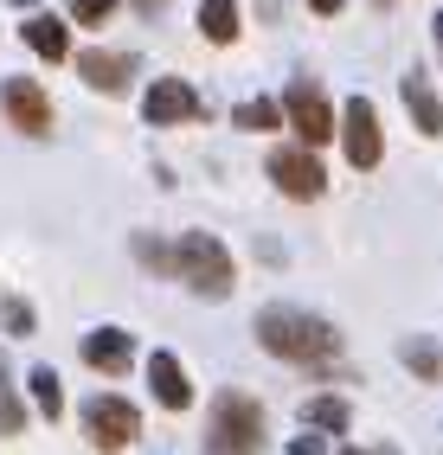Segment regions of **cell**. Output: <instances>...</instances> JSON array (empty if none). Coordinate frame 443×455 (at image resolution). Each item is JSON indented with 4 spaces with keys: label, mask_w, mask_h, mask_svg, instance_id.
<instances>
[{
    "label": "cell",
    "mask_w": 443,
    "mask_h": 455,
    "mask_svg": "<svg viewBox=\"0 0 443 455\" xmlns=\"http://www.w3.org/2000/svg\"><path fill=\"white\" fill-rule=\"evenodd\" d=\"M251 327H257V347L289 359V366H321V359H334V347H341V333L328 321L302 315V308H263Z\"/></svg>",
    "instance_id": "6da1fadb"
},
{
    "label": "cell",
    "mask_w": 443,
    "mask_h": 455,
    "mask_svg": "<svg viewBox=\"0 0 443 455\" xmlns=\"http://www.w3.org/2000/svg\"><path fill=\"white\" fill-rule=\"evenodd\" d=\"M263 449V411L245 391H219L205 417V455H257Z\"/></svg>",
    "instance_id": "7a4b0ae2"
},
{
    "label": "cell",
    "mask_w": 443,
    "mask_h": 455,
    "mask_svg": "<svg viewBox=\"0 0 443 455\" xmlns=\"http://www.w3.org/2000/svg\"><path fill=\"white\" fill-rule=\"evenodd\" d=\"M173 276H181L193 295H205V301H225L231 295V257H225L219 237L187 231L181 244H173Z\"/></svg>",
    "instance_id": "3957f363"
},
{
    "label": "cell",
    "mask_w": 443,
    "mask_h": 455,
    "mask_svg": "<svg viewBox=\"0 0 443 455\" xmlns=\"http://www.w3.org/2000/svg\"><path fill=\"white\" fill-rule=\"evenodd\" d=\"M135 430H141V411L129 398H116V391H97V398L84 404V436H91V449L123 455L135 443Z\"/></svg>",
    "instance_id": "277c9868"
},
{
    "label": "cell",
    "mask_w": 443,
    "mask_h": 455,
    "mask_svg": "<svg viewBox=\"0 0 443 455\" xmlns=\"http://www.w3.org/2000/svg\"><path fill=\"white\" fill-rule=\"evenodd\" d=\"M283 109H289V129L302 135L309 148H321V141H328V135L341 129L334 116H328V97H321V90H315L309 77H289V90H283Z\"/></svg>",
    "instance_id": "5b68a950"
},
{
    "label": "cell",
    "mask_w": 443,
    "mask_h": 455,
    "mask_svg": "<svg viewBox=\"0 0 443 455\" xmlns=\"http://www.w3.org/2000/svg\"><path fill=\"white\" fill-rule=\"evenodd\" d=\"M141 116L167 129V123H199L205 103H199V90L187 77H155V84H148V97H141Z\"/></svg>",
    "instance_id": "8992f818"
},
{
    "label": "cell",
    "mask_w": 443,
    "mask_h": 455,
    "mask_svg": "<svg viewBox=\"0 0 443 455\" xmlns=\"http://www.w3.org/2000/svg\"><path fill=\"white\" fill-rule=\"evenodd\" d=\"M341 141H347V161L360 167V173H373V167H379L386 141H379V116H373V103H366V97H353V103H347V116H341Z\"/></svg>",
    "instance_id": "52a82bcc"
},
{
    "label": "cell",
    "mask_w": 443,
    "mask_h": 455,
    "mask_svg": "<svg viewBox=\"0 0 443 455\" xmlns=\"http://www.w3.org/2000/svg\"><path fill=\"white\" fill-rule=\"evenodd\" d=\"M270 180L289 199H321V187H328V180H321V161L309 155V141L302 148H277V155H270Z\"/></svg>",
    "instance_id": "ba28073f"
},
{
    "label": "cell",
    "mask_w": 443,
    "mask_h": 455,
    "mask_svg": "<svg viewBox=\"0 0 443 455\" xmlns=\"http://www.w3.org/2000/svg\"><path fill=\"white\" fill-rule=\"evenodd\" d=\"M0 109H7L26 135H52V103H45V90L33 77H7L0 84Z\"/></svg>",
    "instance_id": "9c48e42d"
},
{
    "label": "cell",
    "mask_w": 443,
    "mask_h": 455,
    "mask_svg": "<svg viewBox=\"0 0 443 455\" xmlns=\"http://www.w3.org/2000/svg\"><path fill=\"white\" fill-rule=\"evenodd\" d=\"M399 97H405V109H411V123H418V135H443V103H437V90H431V77L424 71H405L399 77Z\"/></svg>",
    "instance_id": "30bf717a"
},
{
    "label": "cell",
    "mask_w": 443,
    "mask_h": 455,
    "mask_svg": "<svg viewBox=\"0 0 443 455\" xmlns=\"http://www.w3.org/2000/svg\"><path fill=\"white\" fill-rule=\"evenodd\" d=\"M77 71H84V84H91V90H109V97H116V90H129L135 58H129V52H84Z\"/></svg>",
    "instance_id": "8fae6325"
},
{
    "label": "cell",
    "mask_w": 443,
    "mask_h": 455,
    "mask_svg": "<svg viewBox=\"0 0 443 455\" xmlns=\"http://www.w3.org/2000/svg\"><path fill=\"white\" fill-rule=\"evenodd\" d=\"M84 359H91L97 372H129V359H135V347H129V333L123 327H97V333H84Z\"/></svg>",
    "instance_id": "7c38bea8"
},
{
    "label": "cell",
    "mask_w": 443,
    "mask_h": 455,
    "mask_svg": "<svg viewBox=\"0 0 443 455\" xmlns=\"http://www.w3.org/2000/svg\"><path fill=\"white\" fill-rule=\"evenodd\" d=\"M148 385H155L161 411H187V404H193V385H187V372H181V359H173V353H155V359H148Z\"/></svg>",
    "instance_id": "4fadbf2b"
},
{
    "label": "cell",
    "mask_w": 443,
    "mask_h": 455,
    "mask_svg": "<svg viewBox=\"0 0 443 455\" xmlns=\"http://www.w3.org/2000/svg\"><path fill=\"white\" fill-rule=\"evenodd\" d=\"M20 33H26V45H33L39 58H52V65L71 52V45H65V20H52V13H33V20L20 26Z\"/></svg>",
    "instance_id": "5bb4252c"
},
{
    "label": "cell",
    "mask_w": 443,
    "mask_h": 455,
    "mask_svg": "<svg viewBox=\"0 0 443 455\" xmlns=\"http://www.w3.org/2000/svg\"><path fill=\"white\" fill-rule=\"evenodd\" d=\"M199 33L213 45H231L238 39V0H199Z\"/></svg>",
    "instance_id": "9a60e30c"
},
{
    "label": "cell",
    "mask_w": 443,
    "mask_h": 455,
    "mask_svg": "<svg viewBox=\"0 0 443 455\" xmlns=\"http://www.w3.org/2000/svg\"><path fill=\"white\" fill-rule=\"evenodd\" d=\"M399 359H405V366L418 372V379H431V385L443 379V347H437V340H424V333H418V340H405V347H399Z\"/></svg>",
    "instance_id": "2e32d148"
},
{
    "label": "cell",
    "mask_w": 443,
    "mask_h": 455,
    "mask_svg": "<svg viewBox=\"0 0 443 455\" xmlns=\"http://www.w3.org/2000/svg\"><path fill=\"white\" fill-rule=\"evenodd\" d=\"M309 423H315V430H347V398H334V391H321V398H309V411H302Z\"/></svg>",
    "instance_id": "e0dca14e"
},
{
    "label": "cell",
    "mask_w": 443,
    "mask_h": 455,
    "mask_svg": "<svg viewBox=\"0 0 443 455\" xmlns=\"http://www.w3.org/2000/svg\"><path fill=\"white\" fill-rule=\"evenodd\" d=\"M289 109H277V103H263V97H251V103H238V129H251V135H270L277 123H283Z\"/></svg>",
    "instance_id": "ac0fdd59"
},
{
    "label": "cell",
    "mask_w": 443,
    "mask_h": 455,
    "mask_svg": "<svg viewBox=\"0 0 443 455\" xmlns=\"http://www.w3.org/2000/svg\"><path fill=\"white\" fill-rule=\"evenodd\" d=\"M33 404H39L45 417L65 411V391H58V372H52V366H33Z\"/></svg>",
    "instance_id": "d6986e66"
},
{
    "label": "cell",
    "mask_w": 443,
    "mask_h": 455,
    "mask_svg": "<svg viewBox=\"0 0 443 455\" xmlns=\"http://www.w3.org/2000/svg\"><path fill=\"white\" fill-rule=\"evenodd\" d=\"M135 257H141L148 269H167V276H173V244H161V237H148V231H135Z\"/></svg>",
    "instance_id": "ffe728a7"
},
{
    "label": "cell",
    "mask_w": 443,
    "mask_h": 455,
    "mask_svg": "<svg viewBox=\"0 0 443 455\" xmlns=\"http://www.w3.org/2000/svg\"><path fill=\"white\" fill-rule=\"evenodd\" d=\"M13 430H26V404L13 398V385H7V372H0V436H13Z\"/></svg>",
    "instance_id": "44dd1931"
},
{
    "label": "cell",
    "mask_w": 443,
    "mask_h": 455,
    "mask_svg": "<svg viewBox=\"0 0 443 455\" xmlns=\"http://www.w3.org/2000/svg\"><path fill=\"white\" fill-rule=\"evenodd\" d=\"M109 13H116V0H71V20L77 26H103Z\"/></svg>",
    "instance_id": "7402d4cb"
},
{
    "label": "cell",
    "mask_w": 443,
    "mask_h": 455,
    "mask_svg": "<svg viewBox=\"0 0 443 455\" xmlns=\"http://www.w3.org/2000/svg\"><path fill=\"white\" fill-rule=\"evenodd\" d=\"M0 321H7V333H20V340H26V333H33V308H26L20 295L7 301V308H0Z\"/></svg>",
    "instance_id": "603a6c76"
},
{
    "label": "cell",
    "mask_w": 443,
    "mask_h": 455,
    "mask_svg": "<svg viewBox=\"0 0 443 455\" xmlns=\"http://www.w3.org/2000/svg\"><path fill=\"white\" fill-rule=\"evenodd\" d=\"M289 455H328V443H321V436H295Z\"/></svg>",
    "instance_id": "cb8c5ba5"
},
{
    "label": "cell",
    "mask_w": 443,
    "mask_h": 455,
    "mask_svg": "<svg viewBox=\"0 0 443 455\" xmlns=\"http://www.w3.org/2000/svg\"><path fill=\"white\" fill-rule=\"evenodd\" d=\"M309 7H315V13H341V7H347V0H309Z\"/></svg>",
    "instance_id": "d4e9b609"
},
{
    "label": "cell",
    "mask_w": 443,
    "mask_h": 455,
    "mask_svg": "<svg viewBox=\"0 0 443 455\" xmlns=\"http://www.w3.org/2000/svg\"><path fill=\"white\" fill-rule=\"evenodd\" d=\"M135 7H141V13H161V7H167V0H135Z\"/></svg>",
    "instance_id": "484cf974"
},
{
    "label": "cell",
    "mask_w": 443,
    "mask_h": 455,
    "mask_svg": "<svg viewBox=\"0 0 443 455\" xmlns=\"http://www.w3.org/2000/svg\"><path fill=\"white\" fill-rule=\"evenodd\" d=\"M437 39H443V13H437Z\"/></svg>",
    "instance_id": "4316f807"
},
{
    "label": "cell",
    "mask_w": 443,
    "mask_h": 455,
    "mask_svg": "<svg viewBox=\"0 0 443 455\" xmlns=\"http://www.w3.org/2000/svg\"><path fill=\"white\" fill-rule=\"evenodd\" d=\"M13 7H33V0H13Z\"/></svg>",
    "instance_id": "83f0119b"
},
{
    "label": "cell",
    "mask_w": 443,
    "mask_h": 455,
    "mask_svg": "<svg viewBox=\"0 0 443 455\" xmlns=\"http://www.w3.org/2000/svg\"><path fill=\"white\" fill-rule=\"evenodd\" d=\"M373 7H392V0H373Z\"/></svg>",
    "instance_id": "f1b7e54d"
},
{
    "label": "cell",
    "mask_w": 443,
    "mask_h": 455,
    "mask_svg": "<svg viewBox=\"0 0 443 455\" xmlns=\"http://www.w3.org/2000/svg\"><path fill=\"white\" fill-rule=\"evenodd\" d=\"M347 455H366V449H347Z\"/></svg>",
    "instance_id": "f546056e"
}]
</instances>
